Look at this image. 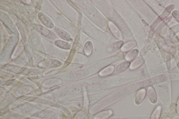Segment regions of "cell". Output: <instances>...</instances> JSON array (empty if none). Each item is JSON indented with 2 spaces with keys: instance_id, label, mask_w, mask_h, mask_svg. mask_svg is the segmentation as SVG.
Listing matches in <instances>:
<instances>
[{
  "instance_id": "obj_1",
  "label": "cell",
  "mask_w": 179,
  "mask_h": 119,
  "mask_svg": "<svg viewBox=\"0 0 179 119\" xmlns=\"http://www.w3.org/2000/svg\"><path fill=\"white\" fill-rule=\"evenodd\" d=\"M131 53H130V54H129L128 55H130V56H128V58L129 60H131V59H133L134 58L135 56H136V54H135L134 51H133L131 52Z\"/></svg>"
}]
</instances>
